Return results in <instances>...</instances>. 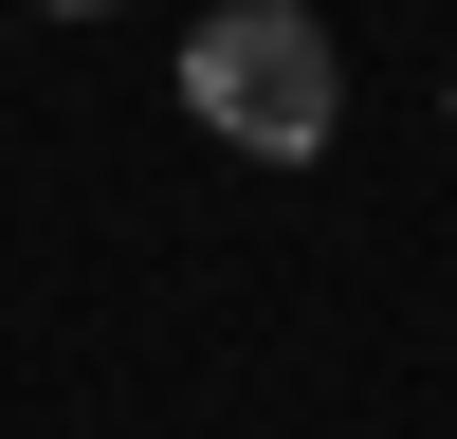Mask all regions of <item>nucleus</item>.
I'll return each mask as SVG.
<instances>
[{
  "label": "nucleus",
  "mask_w": 457,
  "mask_h": 439,
  "mask_svg": "<svg viewBox=\"0 0 457 439\" xmlns=\"http://www.w3.org/2000/svg\"><path fill=\"white\" fill-rule=\"evenodd\" d=\"M183 110H202L220 146H256V165H312V146L348 128V55H329V19H293V0H220V19L183 37Z\"/></svg>",
  "instance_id": "obj_1"
},
{
  "label": "nucleus",
  "mask_w": 457,
  "mask_h": 439,
  "mask_svg": "<svg viewBox=\"0 0 457 439\" xmlns=\"http://www.w3.org/2000/svg\"><path fill=\"white\" fill-rule=\"evenodd\" d=\"M37 19H92V0H37Z\"/></svg>",
  "instance_id": "obj_2"
}]
</instances>
